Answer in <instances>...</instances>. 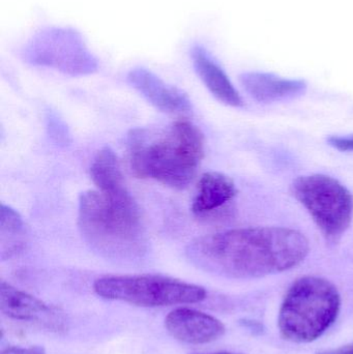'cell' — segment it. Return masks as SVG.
Returning <instances> with one entry per match:
<instances>
[{
    "mask_svg": "<svg viewBox=\"0 0 353 354\" xmlns=\"http://www.w3.org/2000/svg\"><path fill=\"white\" fill-rule=\"evenodd\" d=\"M310 251L308 239L284 227L233 229L194 239L186 254L197 268L233 279H256L300 266Z\"/></svg>",
    "mask_w": 353,
    "mask_h": 354,
    "instance_id": "obj_1",
    "label": "cell"
},
{
    "mask_svg": "<svg viewBox=\"0 0 353 354\" xmlns=\"http://www.w3.org/2000/svg\"><path fill=\"white\" fill-rule=\"evenodd\" d=\"M78 224L91 249L107 259L133 262L146 254L140 209L128 189L81 194Z\"/></svg>",
    "mask_w": 353,
    "mask_h": 354,
    "instance_id": "obj_2",
    "label": "cell"
},
{
    "mask_svg": "<svg viewBox=\"0 0 353 354\" xmlns=\"http://www.w3.org/2000/svg\"><path fill=\"white\" fill-rule=\"evenodd\" d=\"M128 155L135 176L184 189L204 157V135L186 120H178L155 135L135 129L128 135Z\"/></svg>",
    "mask_w": 353,
    "mask_h": 354,
    "instance_id": "obj_3",
    "label": "cell"
},
{
    "mask_svg": "<svg viewBox=\"0 0 353 354\" xmlns=\"http://www.w3.org/2000/svg\"><path fill=\"white\" fill-rule=\"evenodd\" d=\"M341 295L321 277L306 276L290 286L280 308V334L288 342L311 343L321 338L337 320Z\"/></svg>",
    "mask_w": 353,
    "mask_h": 354,
    "instance_id": "obj_4",
    "label": "cell"
},
{
    "mask_svg": "<svg viewBox=\"0 0 353 354\" xmlns=\"http://www.w3.org/2000/svg\"><path fill=\"white\" fill-rule=\"evenodd\" d=\"M93 290L103 299L145 308L197 304L207 299L203 287L158 274L104 277L95 281Z\"/></svg>",
    "mask_w": 353,
    "mask_h": 354,
    "instance_id": "obj_5",
    "label": "cell"
},
{
    "mask_svg": "<svg viewBox=\"0 0 353 354\" xmlns=\"http://www.w3.org/2000/svg\"><path fill=\"white\" fill-rule=\"evenodd\" d=\"M23 62L73 77L97 72L99 59L80 31L73 27L45 26L35 31L20 51Z\"/></svg>",
    "mask_w": 353,
    "mask_h": 354,
    "instance_id": "obj_6",
    "label": "cell"
},
{
    "mask_svg": "<svg viewBox=\"0 0 353 354\" xmlns=\"http://www.w3.org/2000/svg\"><path fill=\"white\" fill-rule=\"evenodd\" d=\"M292 193L327 241H339L350 228L353 196L338 179L325 174L300 176L292 183Z\"/></svg>",
    "mask_w": 353,
    "mask_h": 354,
    "instance_id": "obj_7",
    "label": "cell"
},
{
    "mask_svg": "<svg viewBox=\"0 0 353 354\" xmlns=\"http://www.w3.org/2000/svg\"><path fill=\"white\" fill-rule=\"evenodd\" d=\"M0 310L12 319L39 324L52 332L66 330V318L59 310L3 280L0 282Z\"/></svg>",
    "mask_w": 353,
    "mask_h": 354,
    "instance_id": "obj_8",
    "label": "cell"
},
{
    "mask_svg": "<svg viewBox=\"0 0 353 354\" xmlns=\"http://www.w3.org/2000/svg\"><path fill=\"white\" fill-rule=\"evenodd\" d=\"M165 326L173 338L188 344L213 342L225 333V326L219 319L189 308H178L170 312Z\"/></svg>",
    "mask_w": 353,
    "mask_h": 354,
    "instance_id": "obj_9",
    "label": "cell"
},
{
    "mask_svg": "<svg viewBox=\"0 0 353 354\" xmlns=\"http://www.w3.org/2000/svg\"><path fill=\"white\" fill-rule=\"evenodd\" d=\"M126 80L133 88L161 111L182 113L192 109L191 100L182 89L168 84L147 68H132Z\"/></svg>",
    "mask_w": 353,
    "mask_h": 354,
    "instance_id": "obj_10",
    "label": "cell"
},
{
    "mask_svg": "<svg viewBox=\"0 0 353 354\" xmlns=\"http://www.w3.org/2000/svg\"><path fill=\"white\" fill-rule=\"evenodd\" d=\"M240 84L255 101L263 104L289 101L304 95L306 81L277 76L271 73L246 72L240 76Z\"/></svg>",
    "mask_w": 353,
    "mask_h": 354,
    "instance_id": "obj_11",
    "label": "cell"
},
{
    "mask_svg": "<svg viewBox=\"0 0 353 354\" xmlns=\"http://www.w3.org/2000/svg\"><path fill=\"white\" fill-rule=\"evenodd\" d=\"M190 55L199 78L218 101L230 107L240 108L244 106V101L238 89L202 44H193Z\"/></svg>",
    "mask_w": 353,
    "mask_h": 354,
    "instance_id": "obj_12",
    "label": "cell"
},
{
    "mask_svg": "<svg viewBox=\"0 0 353 354\" xmlns=\"http://www.w3.org/2000/svg\"><path fill=\"white\" fill-rule=\"evenodd\" d=\"M238 194L236 183L221 172H207L201 176L193 200V214L198 218H211L223 212Z\"/></svg>",
    "mask_w": 353,
    "mask_h": 354,
    "instance_id": "obj_13",
    "label": "cell"
},
{
    "mask_svg": "<svg viewBox=\"0 0 353 354\" xmlns=\"http://www.w3.org/2000/svg\"><path fill=\"white\" fill-rule=\"evenodd\" d=\"M24 222L18 212L1 204L0 208V258L10 259L24 247Z\"/></svg>",
    "mask_w": 353,
    "mask_h": 354,
    "instance_id": "obj_14",
    "label": "cell"
},
{
    "mask_svg": "<svg viewBox=\"0 0 353 354\" xmlns=\"http://www.w3.org/2000/svg\"><path fill=\"white\" fill-rule=\"evenodd\" d=\"M90 176L99 191L114 192L126 187L117 157L108 147L95 156L91 164Z\"/></svg>",
    "mask_w": 353,
    "mask_h": 354,
    "instance_id": "obj_15",
    "label": "cell"
},
{
    "mask_svg": "<svg viewBox=\"0 0 353 354\" xmlns=\"http://www.w3.org/2000/svg\"><path fill=\"white\" fill-rule=\"evenodd\" d=\"M327 143L343 153L353 151V136H331L327 139Z\"/></svg>",
    "mask_w": 353,
    "mask_h": 354,
    "instance_id": "obj_16",
    "label": "cell"
},
{
    "mask_svg": "<svg viewBox=\"0 0 353 354\" xmlns=\"http://www.w3.org/2000/svg\"><path fill=\"white\" fill-rule=\"evenodd\" d=\"M0 354H47L45 349L41 346L27 347H8L1 351Z\"/></svg>",
    "mask_w": 353,
    "mask_h": 354,
    "instance_id": "obj_17",
    "label": "cell"
},
{
    "mask_svg": "<svg viewBox=\"0 0 353 354\" xmlns=\"http://www.w3.org/2000/svg\"><path fill=\"white\" fill-rule=\"evenodd\" d=\"M316 354H353V344L345 345L339 348L330 349V351H319Z\"/></svg>",
    "mask_w": 353,
    "mask_h": 354,
    "instance_id": "obj_18",
    "label": "cell"
},
{
    "mask_svg": "<svg viewBox=\"0 0 353 354\" xmlns=\"http://www.w3.org/2000/svg\"><path fill=\"white\" fill-rule=\"evenodd\" d=\"M244 328H248L251 332L254 333H260L261 328H263V326L260 324H258L257 322H253V320L244 319L240 322Z\"/></svg>",
    "mask_w": 353,
    "mask_h": 354,
    "instance_id": "obj_19",
    "label": "cell"
},
{
    "mask_svg": "<svg viewBox=\"0 0 353 354\" xmlns=\"http://www.w3.org/2000/svg\"><path fill=\"white\" fill-rule=\"evenodd\" d=\"M207 354H242V353H227V351H223V353H207Z\"/></svg>",
    "mask_w": 353,
    "mask_h": 354,
    "instance_id": "obj_20",
    "label": "cell"
}]
</instances>
